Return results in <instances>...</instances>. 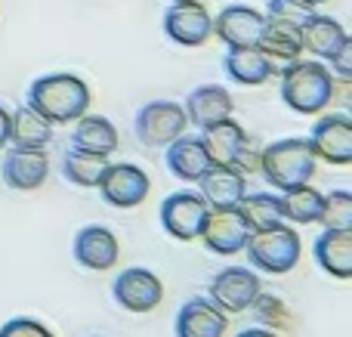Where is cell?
Wrapping results in <instances>:
<instances>
[{
    "label": "cell",
    "mask_w": 352,
    "mask_h": 337,
    "mask_svg": "<svg viewBox=\"0 0 352 337\" xmlns=\"http://www.w3.org/2000/svg\"><path fill=\"white\" fill-rule=\"evenodd\" d=\"M53 124L31 105L10 111V146L12 149H47L53 142Z\"/></svg>",
    "instance_id": "obj_24"
},
{
    "label": "cell",
    "mask_w": 352,
    "mask_h": 337,
    "mask_svg": "<svg viewBox=\"0 0 352 337\" xmlns=\"http://www.w3.org/2000/svg\"><path fill=\"white\" fill-rule=\"evenodd\" d=\"M328 68H331L334 78L352 80V37H346V41L328 56Z\"/></svg>",
    "instance_id": "obj_34"
},
{
    "label": "cell",
    "mask_w": 352,
    "mask_h": 337,
    "mask_svg": "<svg viewBox=\"0 0 352 337\" xmlns=\"http://www.w3.org/2000/svg\"><path fill=\"white\" fill-rule=\"evenodd\" d=\"M167 152H164V161H167V171L173 173L176 180H186V183H195L201 173L210 167V155H207L204 142L201 136H176L173 142H167Z\"/></svg>",
    "instance_id": "obj_22"
},
{
    "label": "cell",
    "mask_w": 352,
    "mask_h": 337,
    "mask_svg": "<svg viewBox=\"0 0 352 337\" xmlns=\"http://www.w3.org/2000/svg\"><path fill=\"white\" fill-rule=\"evenodd\" d=\"M121 146V136H118V127L102 115H80L74 121L72 130V149H80V152H90V155H111L118 152Z\"/></svg>",
    "instance_id": "obj_21"
},
{
    "label": "cell",
    "mask_w": 352,
    "mask_h": 337,
    "mask_svg": "<svg viewBox=\"0 0 352 337\" xmlns=\"http://www.w3.org/2000/svg\"><path fill=\"white\" fill-rule=\"evenodd\" d=\"M164 34L179 47H201L213 34V19L201 0H173L164 10Z\"/></svg>",
    "instance_id": "obj_12"
},
{
    "label": "cell",
    "mask_w": 352,
    "mask_h": 337,
    "mask_svg": "<svg viewBox=\"0 0 352 337\" xmlns=\"http://www.w3.org/2000/svg\"><path fill=\"white\" fill-rule=\"evenodd\" d=\"M260 291L263 282L256 276V270H250V266H223L207 285V301L217 309H223L226 316H235L250 309V303Z\"/></svg>",
    "instance_id": "obj_6"
},
{
    "label": "cell",
    "mask_w": 352,
    "mask_h": 337,
    "mask_svg": "<svg viewBox=\"0 0 352 337\" xmlns=\"http://www.w3.org/2000/svg\"><path fill=\"white\" fill-rule=\"evenodd\" d=\"M223 72L232 84L241 87H260L272 78L266 59H263V53L256 47H229V53L223 59Z\"/></svg>",
    "instance_id": "obj_25"
},
{
    "label": "cell",
    "mask_w": 352,
    "mask_h": 337,
    "mask_svg": "<svg viewBox=\"0 0 352 337\" xmlns=\"http://www.w3.org/2000/svg\"><path fill=\"white\" fill-rule=\"evenodd\" d=\"M346 37H349L346 28H343L334 16H322V12H312V16L300 25V47H303L306 53H312L316 59H328Z\"/></svg>",
    "instance_id": "obj_23"
},
{
    "label": "cell",
    "mask_w": 352,
    "mask_h": 337,
    "mask_svg": "<svg viewBox=\"0 0 352 337\" xmlns=\"http://www.w3.org/2000/svg\"><path fill=\"white\" fill-rule=\"evenodd\" d=\"M281 84V99L291 111L297 115H318L331 105L334 99V84L337 78L331 74V68L324 62H316V59H297L287 72L278 74Z\"/></svg>",
    "instance_id": "obj_2"
},
{
    "label": "cell",
    "mask_w": 352,
    "mask_h": 337,
    "mask_svg": "<svg viewBox=\"0 0 352 337\" xmlns=\"http://www.w3.org/2000/svg\"><path fill=\"white\" fill-rule=\"evenodd\" d=\"M244 140H248L244 127L235 124L232 118L213 124V127H204V133H201V142H204L207 155H210V164H232L238 149L244 146Z\"/></svg>",
    "instance_id": "obj_27"
},
{
    "label": "cell",
    "mask_w": 352,
    "mask_h": 337,
    "mask_svg": "<svg viewBox=\"0 0 352 337\" xmlns=\"http://www.w3.org/2000/svg\"><path fill=\"white\" fill-rule=\"evenodd\" d=\"M316 152L309 149L306 136H285V140L269 142L266 149H260V167L256 171L263 173L272 189L285 192L294 189V186H303L312 180L316 173Z\"/></svg>",
    "instance_id": "obj_3"
},
{
    "label": "cell",
    "mask_w": 352,
    "mask_h": 337,
    "mask_svg": "<svg viewBox=\"0 0 352 337\" xmlns=\"http://www.w3.org/2000/svg\"><path fill=\"white\" fill-rule=\"evenodd\" d=\"M318 223L324 229H346V232H352V195L346 189H334L324 195L322 220Z\"/></svg>",
    "instance_id": "obj_31"
},
{
    "label": "cell",
    "mask_w": 352,
    "mask_h": 337,
    "mask_svg": "<svg viewBox=\"0 0 352 337\" xmlns=\"http://www.w3.org/2000/svg\"><path fill=\"white\" fill-rule=\"evenodd\" d=\"M28 105L34 111H41L53 127L74 124L90 109V87H87L84 78H78L72 72L41 74L28 87Z\"/></svg>",
    "instance_id": "obj_1"
},
{
    "label": "cell",
    "mask_w": 352,
    "mask_h": 337,
    "mask_svg": "<svg viewBox=\"0 0 352 337\" xmlns=\"http://www.w3.org/2000/svg\"><path fill=\"white\" fill-rule=\"evenodd\" d=\"M0 337H56L43 322L31 319V316H16V319L0 325Z\"/></svg>",
    "instance_id": "obj_33"
},
{
    "label": "cell",
    "mask_w": 352,
    "mask_h": 337,
    "mask_svg": "<svg viewBox=\"0 0 352 337\" xmlns=\"http://www.w3.org/2000/svg\"><path fill=\"white\" fill-rule=\"evenodd\" d=\"M229 316L207 297H188L176 313V337H226Z\"/></svg>",
    "instance_id": "obj_19"
},
{
    "label": "cell",
    "mask_w": 352,
    "mask_h": 337,
    "mask_svg": "<svg viewBox=\"0 0 352 337\" xmlns=\"http://www.w3.org/2000/svg\"><path fill=\"white\" fill-rule=\"evenodd\" d=\"M232 167H238L241 173H250V171H256V167H260V149L250 142V136L244 140V146L238 149V155H235V161H232Z\"/></svg>",
    "instance_id": "obj_35"
},
{
    "label": "cell",
    "mask_w": 352,
    "mask_h": 337,
    "mask_svg": "<svg viewBox=\"0 0 352 337\" xmlns=\"http://www.w3.org/2000/svg\"><path fill=\"white\" fill-rule=\"evenodd\" d=\"M170 3H173V0H170Z\"/></svg>",
    "instance_id": "obj_39"
},
{
    "label": "cell",
    "mask_w": 352,
    "mask_h": 337,
    "mask_svg": "<svg viewBox=\"0 0 352 337\" xmlns=\"http://www.w3.org/2000/svg\"><path fill=\"white\" fill-rule=\"evenodd\" d=\"M198 195L207 202V208H238V202L248 192V180L232 164H210L198 180Z\"/></svg>",
    "instance_id": "obj_17"
},
{
    "label": "cell",
    "mask_w": 352,
    "mask_h": 337,
    "mask_svg": "<svg viewBox=\"0 0 352 337\" xmlns=\"http://www.w3.org/2000/svg\"><path fill=\"white\" fill-rule=\"evenodd\" d=\"M309 149L316 152L318 161H328V164L346 167L352 164V121L343 111H331L322 115L312 124L309 136H306Z\"/></svg>",
    "instance_id": "obj_8"
},
{
    "label": "cell",
    "mask_w": 352,
    "mask_h": 337,
    "mask_svg": "<svg viewBox=\"0 0 352 337\" xmlns=\"http://www.w3.org/2000/svg\"><path fill=\"white\" fill-rule=\"evenodd\" d=\"M316 263L322 272H328L331 279L346 282L352 279V232L346 229H324L312 245Z\"/></svg>",
    "instance_id": "obj_20"
},
{
    "label": "cell",
    "mask_w": 352,
    "mask_h": 337,
    "mask_svg": "<svg viewBox=\"0 0 352 337\" xmlns=\"http://www.w3.org/2000/svg\"><path fill=\"white\" fill-rule=\"evenodd\" d=\"M256 50L263 53L269 65V74L278 78L281 72L294 65L297 59H303V47H300V28L287 22H275V19H266L263 25V34L256 41Z\"/></svg>",
    "instance_id": "obj_13"
},
{
    "label": "cell",
    "mask_w": 352,
    "mask_h": 337,
    "mask_svg": "<svg viewBox=\"0 0 352 337\" xmlns=\"http://www.w3.org/2000/svg\"><path fill=\"white\" fill-rule=\"evenodd\" d=\"M238 214H241V220L248 223L250 232L269 229V226L285 220V217H281V202H278V195H272V192H254V195L244 192V198L238 202Z\"/></svg>",
    "instance_id": "obj_29"
},
{
    "label": "cell",
    "mask_w": 352,
    "mask_h": 337,
    "mask_svg": "<svg viewBox=\"0 0 352 337\" xmlns=\"http://www.w3.org/2000/svg\"><path fill=\"white\" fill-rule=\"evenodd\" d=\"M10 142V109L0 105V149Z\"/></svg>",
    "instance_id": "obj_36"
},
{
    "label": "cell",
    "mask_w": 352,
    "mask_h": 337,
    "mask_svg": "<svg viewBox=\"0 0 352 337\" xmlns=\"http://www.w3.org/2000/svg\"><path fill=\"white\" fill-rule=\"evenodd\" d=\"M244 254H248L250 270L269 272V276H287L291 270H297L300 257H303V241H300L297 229L281 220L269 229L250 232L244 241Z\"/></svg>",
    "instance_id": "obj_4"
},
{
    "label": "cell",
    "mask_w": 352,
    "mask_h": 337,
    "mask_svg": "<svg viewBox=\"0 0 352 337\" xmlns=\"http://www.w3.org/2000/svg\"><path fill=\"white\" fill-rule=\"evenodd\" d=\"M312 12H316V6H309L306 0H269L266 3V19L297 25V28L312 16Z\"/></svg>",
    "instance_id": "obj_32"
},
{
    "label": "cell",
    "mask_w": 352,
    "mask_h": 337,
    "mask_svg": "<svg viewBox=\"0 0 352 337\" xmlns=\"http://www.w3.org/2000/svg\"><path fill=\"white\" fill-rule=\"evenodd\" d=\"M232 109H235V102H232L229 90H226V87H219V84L195 87V90L186 96V102H182L186 121L195 124L198 130L213 127V124L232 118Z\"/></svg>",
    "instance_id": "obj_18"
},
{
    "label": "cell",
    "mask_w": 352,
    "mask_h": 337,
    "mask_svg": "<svg viewBox=\"0 0 352 337\" xmlns=\"http://www.w3.org/2000/svg\"><path fill=\"white\" fill-rule=\"evenodd\" d=\"M250 309H254L260 328H269V331H281V328L291 322V309H287V303L275 294H263L260 291V294L254 297V303H250Z\"/></svg>",
    "instance_id": "obj_30"
},
{
    "label": "cell",
    "mask_w": 352,
    "mask_h": 337,
    "mask_svg": "<svg viewBox=\"0 0 352 337\" xmlns=\"http://www.w3.org/2000/svg\"><path fill=\"white\" fill-rule=\"evenodd\" d=\"M248 235H250V229L241 220L238 208H210L198 239L204 241L207 251L219 254V257H235V254L244 251Z\"/></svg>",
    "instance_id": "obj_11"
},
{
    "label": "cell",
    "mask_w": 352,
    "mask_h": 337,
    "mask_svg": "<svg viewBox=\"0 0 352 337\" xmlns=\"http://www.w3.org/2000/svg\"><path fill=\"white\" fill-rule=\"evenodd\" d=\"M0 177L16 192H34L47 183L50 158L47 149H10L0 164Z\"/></svg>",
    "instance_id": "obj_15"
},
{
    "label": "cell",
    "mask_w": 352,
    "mask_h": 337,
    "mask_svg": "<svg viewBox=\"0 0 352 337\" xmlns=\"http://www.w3.org/2000/svg\"><path fill=\"white\" fill-rule=\"evenodd\" d=\"M235 337H278V331H269V328H244V331H238Z\"/></svg>",
    "instance_id": "obj_37"
},
{
    "label": "cell",
    "mask_w": 352,
    "mask_h": 337,
    "mask_svg": "<svg viewBox=\"0 0 352 337\" xmlns=\"http://www.w3.org/2000/svg\"><path fill=\"white\" fill-rule=\"evenodd\" d=\"M278 202H281V217H285L287 223H294V226H312V223L322 220L324 195L309 183L285 189L278 195Z\"/></svg>",
    "instance_id": "obj_26"
},
{
    "label": "cell",
    "mask_w": 352,
    "mask_h": 337,
    "mask_svg": "<svg viewBox=\"0 0 352 337\" xmlns=\"http://www.w3.org/2000/svg\"><path fill=\"white\" fill-rule=\"evenodd\" d=\"M309 6H322V3H328V0H306Z\"/></svg>",
    "instance_id": "obj_38"
},
{
    "label": "cell",
    "mask_w": 352,
    "mask_h": 337,
    "mask_svg": "<svg viewBox=\"0 0 352 337\" xmlns=\"http://www.w3.org/2000/svg\"><path fill=\"white\" fill-rule=\"evenodd\" d=\"M111 297L127 313H152L164 301V285L146 266H130V270L118 272V279L111 282Z\"/></svg>",
    "instance_id": "obj_10"
},
{
    "label": "cell",
    "mask_w": 352,
    "mask_h": 337,
    "mask_svg": "<svg viewBox=\"0 0 352 337\" xmlns=\"http://www.w3.org/2000/svg\"><path fill=\"white\" fill-rule=\"evenodd\" d=\"M207 202L192 189H179L161 202V226L176 241H195L207 217Z\"/></svg>",
    "instance_id": "obj_9"
},
{
    "label": "cell",
    "mask_w": 352,
    "mask_h": 337,
    "mask_svg": "<svg viewBox=\"0 0 352 337\" xmlns=\"http://www.w3.org/2000/svg\"><path fill=\"white\" fill-rule=\"evenodd\" d=\"M74 260L90 272H105L118 263L121 257V245H118L115 232L109 226H84L74 235Z\"/></svg>",
    "instance_id": "obj_16"
},
{
    "label": "cell",
    "mask_w": 352,
    "mask_h": 337,
    "mask_svg": "<svg viewBox=\"0 0 352 337\" xmlns=\"http://www.w3.org/2000/svg\"><path fill=\"white\" fill-rule=\"evenodd\" d=\"M263 25H266V12L254 10L248 3H229L213 19V34L226 47H256Z\"/></svg>",
    "instance_id": "obj_14"
},
{
    "label": "cell",
    "mask_w": 352,
    "mask_h": 337,
    "mask_svg": "<svg viewBox=\"0 0 352 337\" xmlns=\"http://www.w3.org/2000/svg\"><path fill=\"white\" fill-rule=\"evenodd\" d=\"M96 189H99V195H102L105 204L130 210V208H140V204L148 198L152 180H148V173L142 171L140 164H130V161L111 164L109 161V167H105V173H102Z\"/></svg>",
    "instance_id": "obj_7"
},
{
    "label": "cell",
    "mask_w": 352,
    "mask_h": 337,
    "mask_svg": "<svg viewBox=\"0 0 352 337\" xmlns=\"http://www.w3.org/2000/svg\"><path fill=\"white\" fill-rule=\"evenodd\" d=\"M186 127H188L186 111H182V105L173 102V99L146 102L136 111V121H133L136 140L146 149H164L167 142H173L176 136L186 133Z\"/></svg>",
    "instance_id": "obj_5"
},
{
    "label": "cell",
    "mask_w": 352,
    "mask_h": 337,
    "mask_svg": "<svg viewBox=\"0 0 352 337\" xmlns=\"http://www.w3.org/2000/svg\"><path fill=\"white\" fill-rule=\"evenodd\" d=\"M105 167H109L105 155H90V152H80V149H68L62 155V177L72 186H80V189H96Z\"/></svg>",
    "instance_id": "obj_28"
}]
</instances>
